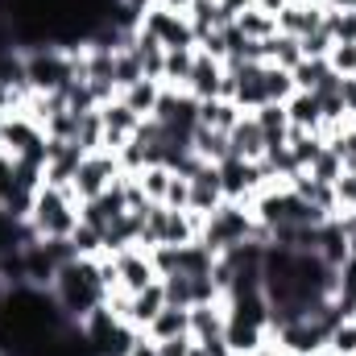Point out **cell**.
I'll return each mask as SVG.
<instances>
[{
	"label": "cell",
	"instance_id": "obj_1",
	"mask_svg": "<svg viewBox=\"0 0 356 356\" xmlns=\"http://www.w3.org/2000/svg\"><path fill=\"white\" fill-rule=\"evenodd\" d=\"M50 298L58 302V311L71 323H83L91 311H99L108 302V282H104L99 257H71L67 266L54 273Z\"/></svg>",
	"mask_w": 356,
	"mask_h": 356
},
{
	"label": "cell",
	"instance_id": "obj_2",
	"mask_svg": "<svg viewBox=\"0 0 356 356\" xmlns=\"http://www.w3.org/2000/svg\"><path fill=\"white\" fill-rule=\"evenodd\" d=\"M29 228L38 232V241H67L79 220H83V203L71 186H58V182H42L29 199Z\"/></svg>",
	"mask_w": 356,
	"mask_h": 356
},
{
	"label": "cell",
	"instance_id": "obj_3",
	"mask_svg": "<svg viewBox=\"0 0 356 356\" xmlns=\"http://www.w3.org/2000/svg\"><path fill=\"white\" fill-rule=\"evenodd\" d=\"M249 241H266L269 245V232L257 224V216L249 211V203H232V199H224V203L207 216L203 236H199V245L211 249L216 257L228 253V249H236V245H249Z\"/></svg>",
	"mask_w": 356,
	"mask_h": 356
},
{
	"label": "cell",
	"instance_id": "obj_4",
	"mask_svg": "<svg viewBox=\"0 0 356 356\" xmlns=\"http://www.w3.org/2000/svg\"><path fill=\"white\" fill-rule=\"evenodd\" d=\"M120 175H124V166H120L116 154H108V149H91V154L79 158V166H75L71 191L79 195V203H91V199H99V195H104Z\"/></svg>",
	"mask_w": 356,
	"mask_h": 356
},
{
	"label": "cell",
	"instance_id": "obj_5",
	"mask_svg": "<svg viewBox=\"0 0 356 356\" xmlns=\"http://www.w3.org/2000/svg\"><path fill=\"white\" fill-rule=\"evenodd\" d=\"M108 261H112V273H116V290L120 294H137V290H145V286H154L162 273L154 266V249H141V245H129V249H116V253H108ZM112 290V294H116Z\"/></svg>",
	"mask_w": 356,
	"mask_h": 356
},
{
	"label": "cell",
	"instance_id": "obj_6",
	"mask_svg": "<svg viewBox=\"0 0 356 356\" xmlns=\"http://www.w3.org/2000/svg\"><path fill=\"white\" fill-rule=\"evenodd\" d=\"M141 116L120 99V95H112L108 104H99V149H108V154H120L137 133H141Z\"/></svg>",
	"mask_w": 356,
	"mask_h": 356
},
{
	"label": "cell",
	"instance_id": "obj_7",
	"mask_svg": "<svg viewBox=\"0 0 356 356\" xmlns=\"http://www.w3.org/2000/svg\"><path fill=\"white\" fill-rule=\"evenodd\" d=\"M137 29H141V33H149L162 50H195V46H199V38H195L191 21H186L182 13L162 8V4H154V8L141 17V25H137Z\"/></svg>",
	"mask_w": 356,
	"mask_h": 356
},
{
	"label": "cell",
	"instance_id": "obj_8",
	"mask_svg": "<svg viewBox=\"0 0 356 356\" xmlns=\"http://www.w3.org/2000/svg\"><path fill=\"white\" fill-rule=\"evenodd\" d=\"M327 0H290L282 13H277V33H290V38H311V33H319L323 29V21H327Z\"/></svg>",
	"mask_w": 356,
	"mask_h": 356
},
{
	"label": "cell",
	"instance_id": "obj_9",
	"mask_svg": "<svg viewBox=\"0 0 356 356\" xmlns=\"http://www.w3.org/2000/svg\"><path fill=\"white\" fill-rule=\"evenodd\" d=\"M186 182H191V211H199V216H211L220 203H224V182H220V166L216 162H199L191 175H186Z\"/></svg>",
	"mask_w": 356,
	"mask_h": 356
},
{
	"label": "cell",
	"instance_id": "obj_10",
	"mask_svg": "<svg viewBox=\"0 0 356 356\" xmlns=\"http://www.w3.org/2000/svg\"><path fill=\"white\" fill-rule=\"evenodd\" d=\"M224 75H228V67H224L220 58L195 50V67H191V75H186L182 91H191L199 104H203V99H220V95H224Z\"/></svg>",
	"mask_w": 356,
	"mask_h": 356
},
{
	"label": "cell",
	"instance_id": "obj_11",
	"mask_svg": "<svg viewBox=\"0 0 356 356\" xmlns=\"http://www.w3.org/2000/svg\"><path fill=\"white\" fill-rule=\"evenodd\" d=\"M228 158H245V162H266V133H261V124H257V116L253 112H245L236 124H232V133H228Z\"/></svg>",
	"mask_w": 356,
	"mask_h": 356
},
{
	"label": "cell",
	"instance_id": "obj_12",
	"mask_svg": "<svg viewBox=\"0 0 356 356\" xmlns=\"http://www.w3.org/2000/svg\"><path fill=\"white\" fill-rule=\"evenodd\" d=\"M286 116H290V129L323 137V112H319V95L315 91H294L286 99Z\"/></svg>",
	"mask_w": 356,
	"mask_h": 356
},
{
	"label": "cell",
	"instance_id": "obj_13",
	"mask_svg": "<svg viewBox=\"0 0 356 356\" xmlns=\"http://www.w3.org/2000/svg\"><path fill=\"white\" fill-rule=\"evenodd\" d=\"M175 336H191V307H162L154 315V323L145 327V340L162 344V340H175Z\"/></svg>",
	"mask_w": 356,
	"mask_h": 356
},
{
	"label": "cell",
	"instance_id": "obj_14",
	"mask_svg": "<svg viewBox=\"0 0 356 356\" xmlns=\"http://www.w3.org/2000/svg\"><path fill=\"white\" fill-rule=\"evenodd\" d=\"M162 91H166V83H158V79H137L133 88L120 91V99H124L141 120H154V112H158V104H162Z\"/></svg>",
	"mask_w": 356,
	"mask_h": 356
},
{
	"label": "cell",
	"instance_id": "obj_15",
	"mask_svg": "<svg viewBox=\"0 0 356 356\" xmlns=\"http://www.w3.org/2000/svg\"><path fill=\"white\" fill-rule=\"evenodd\" d=\"M245 112L232 104V99H203L199 104V129H211V133H232V124L241 120Z\"/></svg>",
	"mask_w": 356,
	"mask_h": 356
},
{
	"label": "cell",
	"instance_id": "obj_16",
	"mask_svg": "<svg viewBox=\"0 0 356 356\" xmlns=\"http://www.w3.org/2000/svg\"><path fill=\"white\" fill-rule=\"evenodd\" d=\"M261 46H266V63L269 67H282V71H294V67L307 58V54H302V42L290 38V33H273Z\"/></svg>",
	"mask_w": 356,
	"mask_h": 356
},
{
	"label": "cell",
	"instance_id": "obj_17",
	"mask_svg": "<svg viewBox=\"0 0 356 356\" xmlns=\"http://www.w3.org/2000/svg\"><path fill=\"white\" fill-rule=\"evenodd\" d=\"M290 79H294V91H323L327 83H336V75L327 71V58H302L290 71Z\"/></svg>",
	"mask_w": 356,
	"mask_h": 356
},
{
	"label": "cell",
	"instance_id": "obj_18",
	"mask_svg": "<svg viewBox=\"0 0 356 356\" xmlns=\"http://www.w3.org/2000/svg\"><path fill=\"white\" fill-rule=\"evenodd\" d=\"M232 25H236V33L249 38V42H269V38L277 33V17H269L261 8H245Z\"/></svg>",
	"mask_w": 356,
	"mask_h": 356
},
{
	"label": "cell",
	"instance_id": "obj_19",
	"mask_svg": "<svg viewBox=\"0 0 356 356\" xmlns=\"http://www.w3.org/2000/svg\"><path fill=\"white\" fill-rule=\"evenodd\" d=\"M170 182H175V170H170V166H162V162H154V166L137 170V186H141V195H145L149 203H166Z\"/></svg>",
	"mask_w": 356,
	"mask_h": 356
},
{
	"label": "cell",
	"instance_id": "obj_20",
	"mask_svg": "<svg viewBox=\"0 0 356 356\" xmlns=\"http://www.w3.org/2000/svg\"><path fill=\"white\" fill-rule=\"evenodd\" d=\"M323 29H327L332 42H353L356 46V4H332Z\"/></svg>",
	"mask_w": 356,
	"mask_h": 356
},
{
	"label": "cell",
	"instance_id": "obj_21",
	"mask_svg": "<svg viewBox=\"0 0 356 356\" xmlns=\"http://www.w3.org/2000/svg\"><path fill=\"white\" fill-rule=\"evenodd\" d=\"M344 175V162H340V154L323 141V149L311 158V166H307V178H315V182H327V186H336V178Z\"/></svg>",
	"mask_w": 356,
	"mask_h": 356
},
{
	"label": "cell",
	"instance_id": "obj_22",
	"mask_svg": "<svg viewBox=\"0 0 356 356\" xmlns=\"http://www.w3.org/2000/svg\"><path fill=\"white\" fill-rule=\"evenodd\" d=\"M199 50V46H195ZM195 50H166V71H162V83L166 88H182L191 67H195Z\"/></svg>",
	"mask_w": 356,
	"mask_h": 356
},
{
	"label": "cell",
	"instance_id": "obj_23",
	"mask_svg": "<svg viewBox=\"0 0 356 356\" xmlns=\"http://www.w3.org/2000/svg\"><path fill=\"white\" fill-rule=\"evenodd\" d=\"M327 353L336 356H356V319L353 315H344L332 332H327V344H323Z\"/></svg>",
	"mask_w": 356,
	"mask_h": 356
},
{
	"label": "cell",
	"instance_id": "obj_24",
	"mask_svg": "<svg viewBox=\"0 0 356 356\" xmlns=\"http://www.w3.org/2000/svg\"><path fill=\"white\" fill-rule=\"evenodd\" d=\"M327 71L336 79H356V46L353 42H332L327 50Z\"/></svg>",
	"mask_w": 356,
	"mask_h": 356
},
{
	"label": "cell",
	"instance_id": "obj_25",
	"mask_svg": "<svg viewBox=\"0 0 356 356\" xmlns=\"http://www.w3.org/2000/svg\"><path fill=\"white\" fill-rule=\"evenodd\" d=\"M327 145L340 154V162H344V170H356V129H340V133H332L327 137Z\"/></svg>",
	"mask_w": 356,
	"mask_h": 356
},
{
	"label": "cell",
	"instance_id": "obj_26",
	"mask_svg": "<svg viewBox=\"0 0 356 356\" xmlns=\"http://www.w3.org/2000/svg\"><path fill=\"white\" fill-rule=\"evenodd\" d=\"M336 207L340 211H356V170H344V175L336 178Z\"/></svg>",
	"mask_w": 356,
	"mask_h": 356
},
{
	"label": "cell",
	"instance_id": "obj_27",
	"mask_svg": "<svg viewBox=\"0 0 356 356\" xmlns=\"http://www.w3.org/2000/svg\"><path fill=\"white\" fill-rule=\"evenodd\" d=\"M191 348H195L191 336H175V340H162L158 344V356H191Z\"/></svg>",
	"mask_w": 356,
	"mask_h": 356
},
{
	"label": "cell",
	"instance_id": "obj_28",
	"mask_svg": "<svg viewBox=\"0 0 356 356\" xmlns=\"http://www.w3.org/2000/svg\"><path fill=\"white\" fill-rule=\"evenodd\" d=\"M129 356H158V344H154V340H145V336H141V340H137V344H133V353Z\"/></svg>",
	"mask_w": 356,
	"mask_h": 356
},
{
	"label": "cell",
	"instance_id": "obj_29",
	"mask_svg": "<svg viewBox=\"0 0 356 356\" xmlns=\"http://www.w3.org/2000/svg\"><path fill=\"white\" fill-rule=\"evenodd\" d=\"M277 356H307V353H294V348H282Z\"/></svg>",
	"mask_w": 356,
	"mask_h": 356
},
{
	"label": "cell",
	"instance_id": "obj_30",
	"mask_svg": "<svg viewBox=\"0 0 356 356\" xmlns=\"http://www.w3.org/2000/svg\"><path fill=\"white\" fill-rule=\"evenodd\" d=\"M315 356H336V353H327V348H323V353H315Z\"/></svg>",
	"mask_w": 356,
	"mask_h": 356
},
{
	"label": "cell",
	"instance_id": "obj_31",
	"mask_svg": "<svg viewBox=\"0 0 356 356\" xmlns=\"http://www.w3.org/2000/svg\"><path fill=\"white\" fill-rule=\"evenodd\" d=\"M0 356H4V348H0Z\"/></svg>",
	"mask_w": 356,
	"mask_h": 356
}]
</instances>
